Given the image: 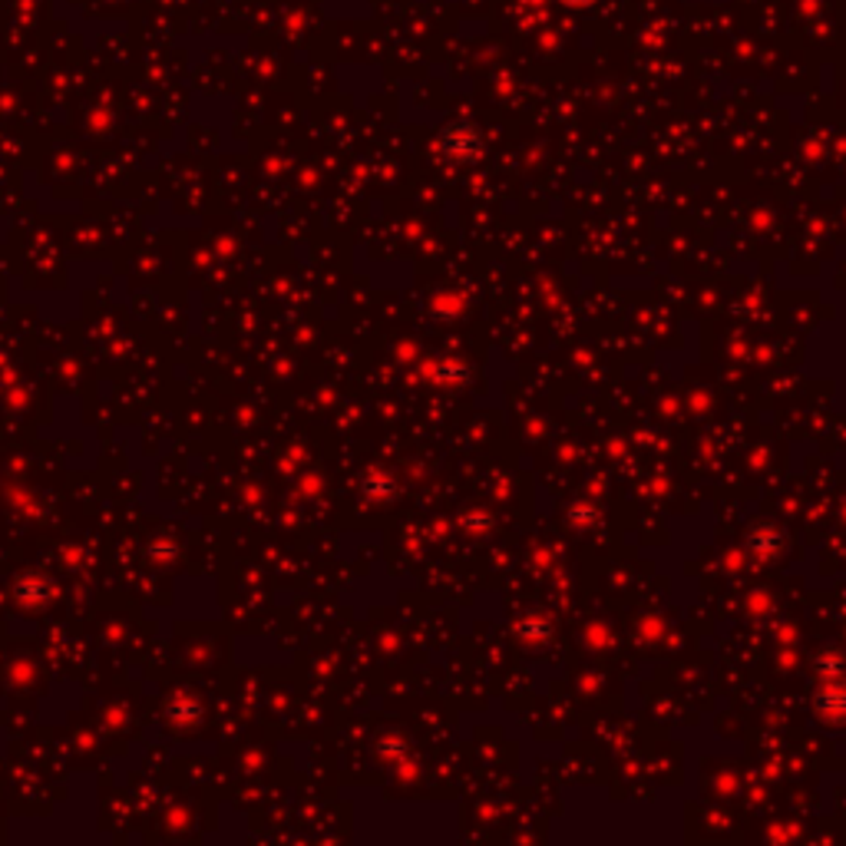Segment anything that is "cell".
Here are the masks:
<instances>
[{
	"instance_id": "obj_1",
	"label": "cell",
	"mask_w": 846,
	"mask_h": 846,
	"mask_svg": "<svg viewBox=\"0 0 846 846\" xmlns=\"http://www.w3.org/2000/svg\"><path fill=\"white\" fill-rule=\"evenodd\" d=\"M444 149H447L453 159H473V155L480 152V133H476V126H470V123H453V126H447V133H444Z\"/></svg>"
},
{
	"instance_id": "obj_2",
	"label": "cell",
	"mask_w": 846,
	"mask_h": 846,
	"mask_svg": "<svg viewBox=\"0 0 846 846\" xmlns=\"http://www.w3.org/2000/svg\"><path fill=\"white\" fill-rule=\"evenodd\" d=\"M562 4H565V8H592L596 0H562Z\"/></svg>"
}]
</instances>
